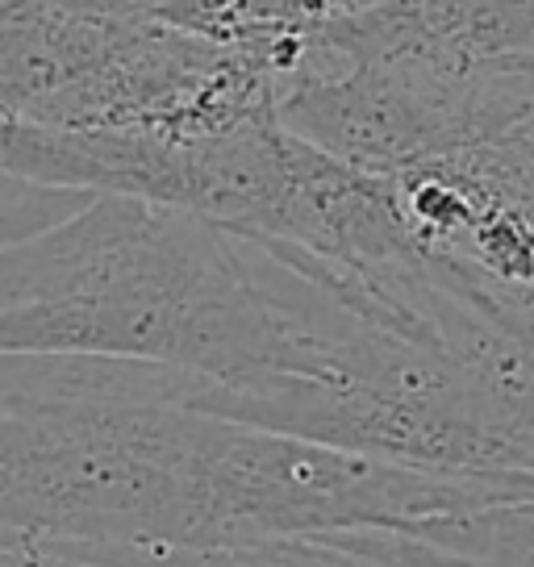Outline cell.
Returning a JSON list of instances; mask_svg holds the SVG:
<instances>
[{"label":"cell","instance_id":"2","mask_svg":"<svg viewBox=\"0 0 534 567\" xmlns=\"http://www.w3.org/2000/svg\"><path fill=\"white\" fill-rule=\"evenodd\" d=\"M392 200L427 255L534 292V142H476L392 172Z\"/></svg>","mask_w":534,"mask_h":567},{"label":"cell","instance_id":"7","mask_svg":"<svg viewBox=\"0 0 534 567\" xmlns=\"http://www.w3.org/2000/svg\"><path fill=\"white\" fill-rule=\"evenodd\" d=\"M0 567H109L96 559H80L68 550L25 543V538H0Z\"/></svg>","mask_w":534,"mask_h":567},{"label":"cell","instance_id":"5","mask_svg":"<svg viewBox=\"0 0 534 567\" xmlns=\"http://www.w3.org/2000/svg\"><path fill=\"white\" fill-rule=\"evenodd\" d=\"M80 559H96L109 567H380L356 550L347 538H297V543H259V547L226 550H72Z\"/></svg>","mask_w":534,"mask_h":567},{"label":"cell","instance_id":"4","mask_svg":"<svg viewBox=\"0 0 534 567\" xmlns=\"http://www.w3.org/2000/svg\"><path fill=\"white\" fill-rule=\"evenodd\" d=\"M339 538L380 567H534V496Z\"/></svg>","mask_w":534,"mask_h":567},{"label":"cell","instance_id":"3","mask_svg":"<svg viewBox=\"0 0 534 567\" xmlns=\"http://www.w3.org/2000/svg\"><path fill=\"white\" fill-rule=\"evenodd\" d=\"M305 42L342 59H514L534 54V0H368Z\"/></svg>","mask_w":534,"mask_h":567},{"label":"cell","instance_id":"1","mask_svg":"<svg viewBox=\"0 0 534 567\" xmlns=\"http://www.w3.org/2000/svg\"><path fill=\"white\" fill-rule=\"evenodd\" d=\"M347 321L351 301L314 255L134 196H92L0 247V354L314 380Z\"/></svg>","mask_w":534,"mask_h":567},{"label":"cell","instance_id":"6","mask_svg":"<svg viewBox=\"0 0 534 567\" xmlns=\"http://www.w3.org/2000/svg\"><path fill=\"white\" fill-rule=\"evenodd\" d=\"M92 200V193H75V188H51V184H34V179H21L0 172V247L38 234L72 217L75 209H84Z\"/></svg>","mask_w":534,"mask_h":567}]
</instances>
